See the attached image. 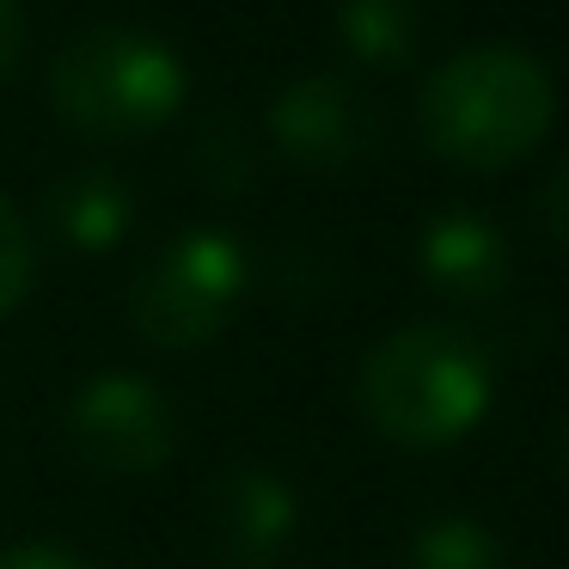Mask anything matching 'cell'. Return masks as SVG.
I'll return each mask as SVG.
<instances>
[{
  "label": "cell",
  "instance_id": "cell-1",
  "mask_svg": "<svg viewBox=\"0 0 569 569\" xmlns=\"http://www.w3.org/2000/svg\"><path fill=\"white\" fill-rule=\"evenodd\" d=\"M557 117V87L539 56L478 43L459 50L422 80L417 92V129L435 160L459 172H508L520 166Z\"/></svg>",
  "mask_w": 569,
  "mask_h": 569
},
{
  "label": "cell",
  "instance_id": "cell-2",
  "mask_svg": "<svg viewBox=\"0 0 569 569\" xmlns=\"http://www.w3.org/2000/svg\"><path fill=\"white\" fill-rule=\"evenodd\" d=\"M490 349L441 319L398 325L392 337H380L361 356L356 373L368 429L392 447H410V453L459 441L490 410Z\"/></svg>",
  "mask_w": 569,
  "mask_h": 569
},
{
  "label": "cell",
  "instance_id": "cell-3",
  "mask_svg": "<svg viewBox=\"0 0 569 569\" xmlns=\"http://www.w3.org/2000/svg\"><path fill=\"white\" fill-rule=\"evenodd\" d=\"M50 104L92 141H141L184 104V62L129 26L80 31L50 62Z\"/></svg>",
  "mask_w": 569,
  "mask_h": 569
},
{
  "label": "cell",
  "instance_id": "cell-4",
  "mask_svg": "<svg viewBox=\"0 0 569 569\" xmlns=\"http://www.w3.org/2000/svg\"><path fill=\"white\" fill-rule=\"evenodd\" d=\"M246 282H251V263L239 251V239L214 233V227H197V233L172 239L136 276V288H129V319H136V331L153 349L190 356V349L214 343L233 325L239 300H246Z\"/></svg>",
  "mask_w": 569,
  "mask_h": 569
},
{
  "label": "cell",
  "instance_id": "cell-5",
  "mask_svg": "<svg viewBox=\"0 0 569 569\" xmlns=\"http://www.w3.org/2000/svg\"><path fill=\"white\" fill-rule=\"evenodd\" d=\"M68 447L87 471L104 478H148L172 459L178 422L160 386L141 373H99L68 405Z\"/></svg>",
  "mask_w": 569,
  "mask_h": 569
},
{
  "label": "cell",
  "instance_id": "cell-6",
  "mask_svg": "<svg viewBox=\"0 0 569 569\" xmlns=\"http://www.w3.org/2000/svg\"><path fill=\"white\" fill-rule=\"evenodd\" d=\"M270 141L307 172H343L368 153L373 141V111L349 80L337 74H307L276 92L270 104Z\"/></svg>",
  "mask_w": 569,
  "mask_h": 569
},
{
  "label": "cell",
  "instance_id": "cell-7",
  "mask_svg": "<svg viewBox=\"0 0 569 569\" xmlns=\"http://www.w3.org/2000/svg\"><path fill=\"white\" fill-rule=\"evenodd\" d=\"M417 263L422 282L435 295L459 300V307H490V300L508 295V276H515V258H508V239L496 233V221L471 209H441L417 239Z\"/></svg>",
  "mask_w": 569,
  "mask_h": 569
},
{
  "label": "cell",
  "instance_id": "cell-8",
  "mask_svg": "<svg viewBox=\"0 0 569 569\" xmlns=\"http://www.w3.org/2000/svg\"><path fill=\"white\" fill-rule=\"evenodd\" d=\"M209 527L227 563H270L295 532V490L270 471H227L209 496Z\"/></svg>",
  "mask_w": 569,
  "mask_h": 569
},
{
  "label": "cell",
  "instance_id": "cell-9",
  "mask_svg": "<svg viewBox=\"0 0 569 569\" xmlns=\"http://www.w3.org/2000/svg\"><path fill=\"white\" fill-rule=\"evenodd\" d=\"M50 221H56V233H62L68 246L111 251L117 239L129 233V221H136V202H129V190L117 184L111 172H74V178L56 184Z\"/></svg>",
  "mask_w": 569,
  "mask_h": 569
},
{
  "label": "cell",
  "instance_id": "cell-10",
  "mask_svg": "<svg viewBox=\"0 0 569 569\" xmlns=\"http://www.w3.org/2000/svg\"><path fill=\"white\" fill-rule=\"evenodd\" d=\"M337 31L368 68H405L417 50V0H337Z\"/></svg>",
  "mask_w": 569,
  "mask_h": 569
},
{
  "label": "cell",
  "instance_id": "cell-11",
  "mask_svg": "<svg viewBox=\"0 0 569 569\" xmlns=\"http://www.w3.org/2000/svg\"><path fill=\"white\" fill-rule=\"evenodd\" d=\"M405 569H508V551L478 520H429L410 539Z\"/></svg>",
  "mask_w": 569,
  "mask_h": 569
},
{
  "label": "cell",
  "instance_id": "cell-12",
  "mask_svg": "<svg viewBox=\"0 0 569 569\" xmlns=\"http://www.w3.org/2000/svg\"><path fill=\"white\" fill-rule=\"evenodd\" d=\"M31 233L26 221H19V209L7 197H0V319L19 307V300L31 295Z\"/></svg>",
  "mask_w": 569,
  "mask_h": 569
},
{
  "label": "cell",
  "instance_id": "cell-13",
  "mask_svg": "<svg viewBox=\"0 0 569 569\" xmlns=\"http://www.w3.org/2000/svg\"><path fill=\"white\" fill-rule=\"evenodd\" d=\"M197 160H202V178H209V184H221V190H239V184H246V172H251V153H246V141H233V129L202 136Z\"/></svg>",
  "mask_w": 569,
  "mask_h": 569
},
{
  "label": "cell",
  "instance_id": "cell-14",
  "mask_svg": "<svg viewBox=\"0 0 569 569\" xmlns=\"http://www.w3.org/2000/svg\"><path fill=\"white\" fill-rule=\"evenodd\" d=\"M0 569H87L68 545H43V539H31V545H7L0 551Z\"/></svg>",
  "mask_w": 569,
  "mask_h": 569
},
{
  "label": "cell",
  "instance_id": "cell-15",
  "mask_svg": "<svg viewBox=\"0 0 569 569\" xmlns=\"http://www.w3.org/2000/svg\"><path fill=\"white\" fill-rule=\"evenodd\" d=\"M19 56H26V7L0 0V80L19 68Z\"/></svg>",
  "mask_w": 569,
  "mask_h": 569
},
{
  "label": "cell",
  "instance_id": "cell-16",
  "mask_svg": "<svg viewBox=\"0 0 569 569\" xmlns=\"http://www.w3.org/2000/svg\"><path fill=\"white\" fill-rule=\"evenodd\" d=\"M545 227H551V239L569 251V166H557V178L545 184Z\"/></svg>",
  "mask_w": 569,
  "mask_h": 569
},
{
  "label": "cell",
  "instance_id": "cell-17",
  "mask_svg": "<svg viewBox=\"0 0 569 569\" xmlns=\"http://www.w3.org/2000/svg\"><path fill=\"white\" fill-rule=\"evenodd\" d=\"M563 478H569V422H563Z\"/></svg>",
  "mask_w": 569,
  "mask_h": 569
}]
</instances>
